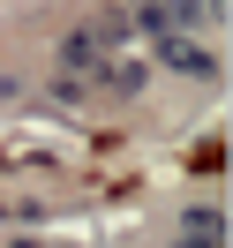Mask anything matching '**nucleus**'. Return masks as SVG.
I'll list each match as a JSON object with an SVG mask.
<instances>
[{
  "label": "nucleus",
  "instance_id": "1",
  "mask_svg": "<svg viewBox=\"0 0 233 248\" xmlns=\"http://www.w3.org/2000/svg\"><path fill=\"white\" fill-rule=\"evenodd\" d=\"M166 61H173V68H188V76H211V61H203V46H196V38H173V46H166Z\"/></svg>",
  "mask_w": 233,
  "mask_h": 248
},
{
  "label": "nucleus",
  "instance_id": "2",
  "mask_svg": "<svg viewBox=\"0 0 233 248\" xmlns=\"http://www.w3.org/2000/svg\"><path fill=\"white\" fill-rule=\"evenodd\" d=\"M16 248H38V241H16Z\"/></svg>",
  "mask_w": 233,
  "mask_h": 248
}]
</instances>
